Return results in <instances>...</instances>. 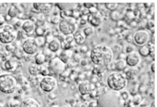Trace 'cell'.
I'll return each instance as SVG.
<instances>
[{"mask_svg": "<svg viewBox=\"0 0 157 107\" xmlns=\"http://www.w3.org/2000/svg\"><path fill=\"white\" fill-rule=\"evenodd\" d=\"M88 107H98L97 101H92L90 102L88 105Z\"/></svg>", "mask_w": 157, "mask_h": 107, "instance_id": "44", "label": "cell"}, {"mask_svg": "<svg viewBox=\"0 0 157 107\" xmlns=\"http://www.w3.org/2000/svg\"><path fill=\"white\" fill-rule=\"evenodd\" d=\"M84 6L85 8L89 9L94 7H96L95 4L94 3H84Z\"/></svg>", "mask_w": 157, "mask_h": 107, "instance_id": "43", "label": "cell"}, {"mask_svg": "<svg viewBox=\"0 0 157 107\" xmlns=\"http://www.w3.org/2000/svg\"><path fill=\"white\" fill-rule=\"evenodd\" d=\"M69 50H66L65 52L61 54L59 58L65 64L69 63L71 54H70Z\"/></svg>", "mask_w": 157, "mask_h": 107, "instance_id": "28", "label": "cell"}, {"mask_svg": "<svg viewBox=\"0 0 157 107\" xmlns=\"http://www.w3.org/2000/svg\"><path fill=\"white\" fill-rule=\"evenodd\" d=\"M60 47V42L58 39H53L48 43V49L50 51L53 52H57Z\"/></svg>", "mask_w": 157, "mask_h": 107, "instance_id": "19", "label": "cell"}, {"mask_svg": "<svg viewBox=\"0 0 157 107\" xmlns=\"http://www.w3.org/2000/svg\"><path fill=\"white\" fill-rule=\"evenodd\" d=\"M75 42L79 45L84 44L86 41V38L83 31L77 30L73 34Z\"/></svg>", "mask_w": 157, "mask_h": 107, "instance_id": "18", "label": "cell"}, {"mask_svg": "<svg viewBox=\"0 0 157 107\" xmlns=\"http://www.w3.org/2000/svg\"><path fill=\"white\" fill-rule=\"evenodd\" d=\"M95 30L94 27L89 25L85 27L83 29V32L86 38L92 37L95 33Z\"/></svg>", "mask_w": 157, "mask_h": 107, "instance_id": "24", "label": "cell"}, {"mask_svg": "<svg viewBox=\"0 0 157 107\" xmlns=\"http://www.w3.org/2000/svg\"><path fill=\"white\" fill-rule=\"evenodd\" d=\"M57 81L51 76H45L40 81V88L46 92H50L56 87Z\"/></svg>", "mask_w": 157, "mask_h": 107, "instance_id": "9", "label": "cell"}, {"mask_svg": "<svg viewBox=\"0 0 157 107\" xmlns=\"http://www.w3.org/2000/svg\"><path fill=\"white\" fill-rule=\"evenodd\" d=\"M77 27L75 19L71 17L61 20L58 25L60 31L64 35L73 34L77 31Z\"/></svg>", "mask_w": 157, "mask_h": 107, "instance_id": "6", "label": "cell"}, {"mask_svg": "<svg viewBox=\"0 0 157 107\" xmlns=\"http://www.w3.org/2000/svg\"><path fill=\"white\" fill-rule=\"evenodd\" d=\"M125 61L127 65L134 67L138 65L140 61V55L138 52L134 51L126 56Z\"/></svg>", "mask_w": 157, "mask_h": 107, "instance_id": "12", "label": "cell"}, {"mask_svg": "<svg viewBox=\"0 0 157 107\" xmlns=\"http://www.w3.org/2000/svg\"><path fill=\"white\" fill-rule=\"evenodd\" d=\"M1 58V57H0V58Z\"/></svg>", "mask_w": 157, "mask_h": 107, "instance_id": "52", "label": "cell"}, {"mask_svg": "<svg viewBox=\"0 0 157 107\" xmlns=\"http://www.w3.org/2000/svg\"><path fill=\"white\" fill-rule=\"evenodd\" d=\"M17 59H21L24 57L25 55H26L24 52L21 47L16 48L14 53Z\"/></svg>", "mask_w": 157, "mask_h": 107, "instance_id": "32", "label": "cell"}, {"mask_svg": "<svg viewBox=\"0 0 157 107\" xmlns=\"http://www.w3.org/2000/svg\"><path fill=\"white\" fill-rule=\"evenodd\" d=\"M17 36V32L12 25L4 23L0 26V43L6 45L11 44Z\"/></svg>", "mask_w": 157, "mask_h": 107, "instance_id": "4", "label": "cell"}, {"mask_svg": "<svg viewBox=\"0 0 157 107\" xmlns=\"http://www.w3.org/2000/svg\"><path fill=\"white\" fill-rule=\"evenodd\" d=\"M87 19L88 22L94 27L99 26L103 21V18L99 11L95 13H90Z\"/></svg>", "mask_w": 157, "mask_h": 107, "instance_id": "13", "label": "cell"}, {"mask_svg": "<svg viewBox=\"0 0 157 107\" xmlns=\"http://www.w3.org/2000/svg\"><path fill=\"white\" fill-rule=\"evenodd\" d=\"M3 71L2 68L0 67V76L3 75Z\"/></svg>", "mask_w": 157, "mask_h": 107, "instance_id": "49", "label": "cell"}, {"mask_svg": "<svg viewBox=\"0 0 157 107\" xmlns=\"http://www.w3.org/2000/svg\"><path fill=\"white\" fill-rule=\"evenodd\" d=\"M150 69L152 72L153 73H154L155 72V65L154 61L152 62L151 65Z\"/></svg>", "mask_w": 157, "mask_h": 107, "instance_id": "45", "label": "cell"}, {"mask_svg": "<svg viewBox=\"0 0 157 107\" xmlns=\"http://www.w3.org/2000/svg\"><path fill=\"white\" fill-rule=\"evenodd\" d=\"M17 81L13 76L9 74L0 76V91L6 94H11L16 90Z\"/></svg>", "mask_w": 157, "mask_h": 107, "instance_id": "5", "label": "cell"}, {"mask_svg": "<svg viewBox=\"0 0 157 107\" xmlns=\"http://www.w3.org/2000/svg\"><path fill=\"white\" fill-rule=\"evenodd\" d=\"M28 72L32 76H36L40 74V65L36 63L30 64L28 68Z\"/></svg>", "mask_w": 157, "mask_h": 107, "instance_id": "21", "label": "cell"}, {"mask_svg": "<svg viewBox=\"0 0 157 107\" xmlns=\"http://www.w3.org/2000/svg\"><path fill=\"white\" fill-rule=\"evenodd\" d=\"M46 31L45 27L42 26H38L35 28V32L38 36H43Z\"/></svg>", "mask_w": 157, "mask_h": 107, "instance_id": "35", "label": "cell"}, {"mask_svg": "<svg viewBox=\"0 0 157 107\" xmlns=\"http://www.w3.org/2000/svg\"><path fill=\"white\" fill-rule=\"evenodd\" d=\"M125 50L126 53L128 54L133 52L134 50V47L132 46L129 45L126 47Z\"/></svg>", "mask_w": 157, "mask_h": 107, "instance_id": "42", "label": "cell"}, {"mask_svg": "<svg viewBox=\"0 0 157 107\" xmlns=\"http://www.w3.org/2000/svg\"><path fill=\"white\" fill-rule=\"evenodd\" d=\"M21 48L25 53L28 55L37 54L40 48L35 38L31 37L24 40Z\"/></svg>", "mask_w": 157, "mask_h": 107, "instance_id": "8", "label": "cell"}, {"mask_svg": "<svg viewBox=\"0 0 157 107\" xmlns=\"http://www.w3.org/2000/svg\"><path fill=\"white\" fill-rule=\"evenodd\" d=\"M35 39L39 48L43 47L46 42V38L43 36H38L36 38H35Z\"/></svg>", "mask_w": 157, "mask_h": 107, "instance_id": "36", "label": "cell"}, {"mask_svg": "<svg viewBox=\"0 0 157 107\" xmlns=\"http://www.w3.org/2000/svg\"><path fill=\"white\" fill-rule=\"evenodd\" d=\"M65 42L71 45L74 41L73 34L65 35L64 39L63 40Z\"/></svg>", "mask_w": 157, "mask_h": 107, "instance_id": "38", "label": "cell"}, {"mask_svg": "<svg viewBox=\"0 0 157 107\" xmlns=\"http://www.w3.org/2000/svg\"><path fill=\"white\" fill-rule=\"evenodd\" d=\"M105 8L110 12L115 11L119 6V3H104Z\"/></svg>", "mask_w": 157, "mask_h": 107, "instance_id": "30", "label": "cell"}, {"mask_svg": "<svg viewBox=\"0 0 157 107\" xmlns=\"http://www.w3.org/2000/svg\"><path fill=\"white\" fill-rule=\"evenodd\" d=\"M127 65L125 60L122 58L116 59L113 64L114 68L119 71L124 70Z\"/></svg>", "mask_w": 157, "mask_h": 107, "instance_id": "20", "label": "cell"}, {"mask_svg": "<svg viewBox=\"0 0 157 107\" xmlns=\"http://www.w3.org/2000/svg\"><path fill=\"white\" fill-rule=\"evenodd\" d=\"M93 86L88 81H85L80 83L78 86V90L80 93L83 95L90 94L93 91Z\"/></svg>", "mask_w": 157, "mask_h": 107, "instance_id": "15", "label": "cell"}, {"mask_svg": "<svg viewBox=\"0 0 157 107\" xmlns=\"http://www.w3.org/2000/svg\"><path fill=\"white\" fill-rule=\"evenodd\" d=\"M123 106V107H140V105L135 104L133 102L132 99H130L125 101Z\"/></svg>", "mask_w": 157, "mask_h": 107, "instance_id": "37", "label": "cell"}, {"mask_svg": "<svg viewBox=\"0 0 157 107\" xmlns=\"http://www.w3.org/2000/svg\"><path fill=\"white\" fill-rule=\"evenodd\" d=\"M150 107H155V103L154 101L152 102Z\"/></svg>", "mask_w": 157, "mask_h": 107, "instance_id": "48", "label": "cell"}, {"mask_svg": "<svg viewBox=\"0 0 157 107\" xmlns=\"http://www.w3.org/2000/svg\"><path fill=\"white\" fill-rule=\"evenodd\" d=\"M21 27L25 34L31 35L35 32L36 25L32 20L29 19L23 21Z\"/></svg>", "mask_w": 157, "mask_h": 107, "instance_id": "14", "label": "cell"}, {"mask_svg": "<svg viewBox=\"0 0 157 107\" xmlns=\"http://www.w3.org/2000/svg\"><path fill=\"white\" fill-rule=\"evenodd\" d=\"M132 99L135 104L140 105L143 101V97L141 95L137 94L133 96V98Z\"/></svg>", "mask_w": 157, "mask_h": 107, "instance_id": "34", "label": "cell"}, {"mask_svg": "<svg viewBox=\"0 0 157 107\" xmlns=\"http://www.w3.org/2000/svg\"><path fill=\"white\" fill-rule=\"evenodd\" d=\"M34 9L36 11L43 14H47L52 11L54 4L53 3H37L33 4Z\"/></svg>", "mask_w": 157, "mask_h": 107, "instance_id": "11", "label": "cell"}, {"mask_svg": "<svg viewBox=\"0 0 157 107\" xmlns=\"http://www.w3.org/2000/svg\"><path fill=\"white\" fill-rule=\"evenodd\" d=\"M112 49L114 55L115 54L118 55L121 53L122 50V46L119 44H116L113 46L112 47H110Z\"/></svg>", "mask_w": 157, "mask_h": 107, "instance_id": "33", "label": "cell"}, {"mask_svg": "<svg viewBox=\"0 0 157 107\" xmlns=\"http://www.w3.org/2000/svg\"><path fill=\"white\" fill-rule=\"evenodd\" d=\"M5 17L4 14L2 13H0V26L4 24L5 22Z\"/></svg>", "mask_w": 157, "mask_h": 107, "instance_id": "41", "label": "cell"}, {"mask_svg": "<svg viewBox=\"0 0 157 107\" xmlns=\"http://www.w3.org/2000/svg\"><path fill=\"white\" fill-rule=\"evenodd\" d=\"M138 53L141 57H148L150 53L149 45L147 44L139 47L138 50Z\"/></svg>", "mask_w": 157, "mask_h": 107, "instance_id": "26", "label": "cell"}, {"mask_svg": "<svg viewBox=\"0 0 157 107\" xmlns=\"http://www.w3.org/2000/svg\"><path fill=\"white\" fill-rule=\"evenodd\" d=\"M81 64L83 66H85L87 64V61L85 60H81Z\"/></svg>", "mask_w": 157, "mask_h": 107, "instance_id": "47", "label": "cell"}, {"mask_svg": "<svg viewBox=\"0 0 157 107\" xmlns=\"http://www.w3.org/2000/svg\"><path fill=\"white\" fill-rule=\"evenodd\" d=\"M48 65L52 75L62 73L65 68V64L58 57L51 59Z\"/></svg>", "mask_w": 157, "mask_h": 107, "instance_id": "10", "label": "cell"}, {"mask_svg": "<svg viewBox=\"0 0 157 107\" xmlns=\"http://www.w3.org/2000/svg\"><path fill=\"white\" fill-rule=\"evenodd\" d=\"M120 96L121 99L124 101L129 99V94L127 91H124L121 93Z\"/></svg>", "mask_w": 157, "mask_h": 107, "instance_id": "39", "label": "cell"}, {"mask_svg": "<svg viewBox=\"0 0 157 107\" xmlns=\"http://www.w3.org/2000/svg\"><path fill=\"white\" fill-rule=\"evenodd\" d=\"M146 107V106H145V107Z\"/></svg>", "mask_w": 157, "mask_h": 107, "instance_id": "51", "label": "cell"}, {"mask_svg": "<svg viewBox=\"0 0 157 107\" xmlns=\"http://www.w3.org/2000/svg\"><path fill=\"white\" fill-rule=\"evenodd\" d=\"M150 35L148 30L140 29L132 35L133 42L135 45L140 47L147 44L149 42Z\"/></svg>", "mask_w": 157, "mask_h": 107, "instance_id": "7", "label": "cell"}, {"mask_svg": "<svg viewBox=\"0 0 157 107\" xmlns=\"http://www.w3.org/2000/svg\"><path fill=\"white\" fill-rule=\"evenodd\" d=\"M146 27L147 29L152 32L155 33V22L154 20L150 19L147 22Z\"/></svg>", "mask_w": 157, "mask_h": 107, "instance_id": "31", "label": "cell"}, {"mask_svg": "<svg viewBox=\"0 0 157 107\" xmlns=\"http://www.w3.org/2000/svg\"><path fill=\"white\" fill-rule=\"evenodd\" d=\"M107 83L110 90L119 92L126 87L128 80L122 74L115 72L109 75L107 78Z\"/></svg>", "mask_w": 157, "mask_h": 107, "instance_id": "3", "label": "cell"}, {"mask_svg": "<svg viewBox=\"0 0 157 107\" xmlns=\"http://www.w3.org/2000/svg\"><path fill=\"white\" fill-rule=\"evenodd\" d=\"M0 107H4L3 105L1 103H0Z\"/></svg>", "mask_w": 157, "mask_h": 107, "instance_id": "50", "label": "cell"}, {"mask_svg": "<svg viewBox=\"0 0 157 107\" xmlns=\"http://www.w3.org/2000/svg\"><path fill=\"white\" fill-rule=\"evenodd\" d=\"M46 60V55L43 53H37L35 57V63L40 65L45 64Z\"/></svg>", "mask_w": 157, "mask_h": 107, "instance_id": "25", "label": "cell"}, {"mask_svg": "<svg viewBox=\"0 0 157 107\" xmlns=\"http://www.w3.org/2000/svg\"><path fill=\"white\" fill-rule=\"evenodd\" d=\"M16 60L9 58L3 61L4 68L10 72H14L19 67V63Z\"/></svg>", "mask_w": 157, "mask_h": 107, "instance_id": "16", "label": "cell"}, {"mask_svg": "<svg viewBox=\"0 0 157 107\" xmlns=\"http://www.w3.org/2000/svg\"><path fill=\"white\" fill-rule=\"evenodd\" d=\"M19 107H40L38 101L32 98H28L23 100Z\"/></svg>", "mask_w": 157, "mask_h": 107, "instance_id": "17", "label": "cell"}, {"mask_svg": "<svg viewBox=\"0 0 157 107\" xmlns=\"http://www.w3.org/2000/svg\"><path fill=\"white\" fill-rule=\"evenodd\" d=\"M87 23V20L84 19H81L80 21V24L82 25H85Z\"/></svg>", "mask_w": 157, "mask_h": 107, "instance_id": "46", "label": "cell"}, {"mask_svg": "<svg viewBox=\"0 0 157 107\" xmlns=\"http://www.w3.org/2000/svg\"><path fill=\"white\" fill-rule=\"evenodd\" d=\"M40 74L44 76H52V75L51 73L48 64V65H45L44 64L40 65Z\"/></svg>", "mask_w": 157, "mask_h": 107, "instance_id": "29", "label": "cell"}, {"mask_svg": "<svg viewBox=\"0 0 157 107\" xmlns=\"http://www.w3.org/2000/svg\"><path fill=\"white\" fill-rule=\"evenodd\" d=\"M90 57L95 65L107 67L112 63L114 57L110 47L104 44H99L95 46L91 50Z\"/></svg>", "mask_w": 157, "mask_h": 107, "instance_id": "1", "label": "cell"}, {"mask_svg": "<svg viewBox=\"0 0 157 107\" xmlns=\"http://www.w3.org/2000/svg\"><path fill=\"white\" fill-rule=\"evenodd\" d=\"M119 92L107 90L101 94L97 101L98 107H123Z\"/></svg>", "mask_w": 157, "mask_h": 107, "instance_id": "2", "label": "cell"}, {"mask_svg": "<svg viewBox=\"0 0 157 107\" xmlns=\"http://www.w3.org/2000/svg\"><path fill=\"white\" fill-rule=\"evenodd\" d=\"M138 73V69L135 68H130L126 71L125 76L127 80H133L137 77Z\"/></svg>", "mask_w": 157, "mask_h": 107, "instance_id": "22", "label": "cell"}, {"mask_svg": "<svg viewBox=\"0 0 157 107\" xmlns=\"http://www.w3.org/2000/svg\"><path fill=\"white\" fill-rule=\"evenodd\" d=\"M19 13L18 8L14 6L10 7L8 10V14L10 18H14L16 17Z\"/></svg>", "mask_w": 157, "mask_h": 107, "instance_id": "27", "label": "cell"}, {"mask_svg": "<svg viewBox=\"0 0 157 107\" xmlns=\"http://www.w3.org/2000/svg\"><path fill=\"white\" fill-rule=\"evenodd\" d=\"M60 18V17L58 16H53L51 19V22L54 24L59 23L61 21Z\"/></svg>", "mask_w": 157, "mask_h": 107, "instance_id": "40", "label": "cell"}, {"mask_svg": "<svg viewBox=\"0 0 157 107\" xmlns=\"http://www.w3.org/2000/svg\"><path fill=\"white\" fill-rule=\"evenodd\" d=\"M124 13L120 10L116 9L115 11L110 12V17L114 21H118L123 18Z\"/></svg>", "mask_w": 157, "mask_h": 107, "instance_id": "23", "label": "cell"}]
</instances>
